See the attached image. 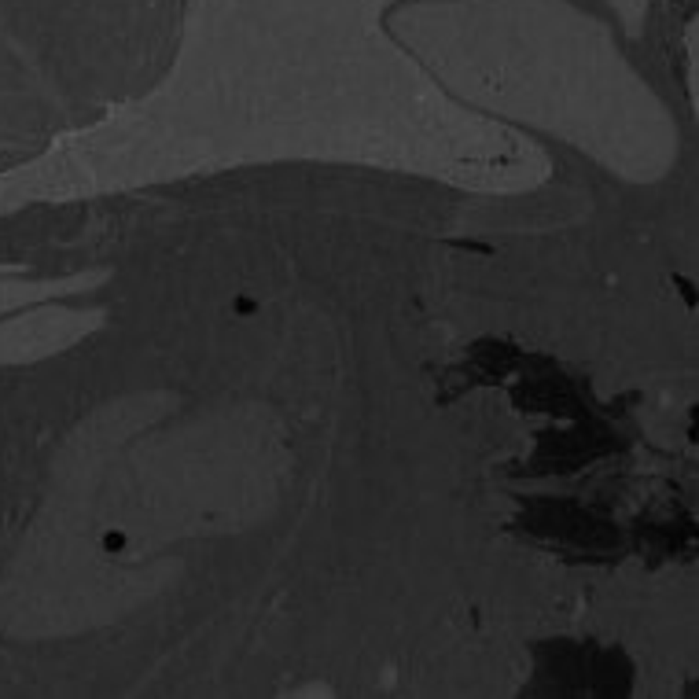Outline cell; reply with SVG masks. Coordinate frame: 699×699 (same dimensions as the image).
<instances>
[{
    "mask_svg": "<svg viewBox=\"0 0 699 699\" xmlns=\"http://www.w3.org/2000/svg\"><path fill=\"white\" fill-rule=\"evenodd\" d=\"M122 545H125L122 534H111V538H107V548H122Z\"/></svg>",
    "mask_w": 699,
    "mask_h": 699,
    "instance_id": "cell-1",
    "label": "cell"
}]
</instances>
